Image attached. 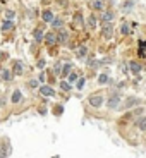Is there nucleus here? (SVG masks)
<instances>
[{"mask_svg":"<svg viewBox=\"0 0 146 158\" xmlns=\"http://www.w3.org/2000/svg\"><path fill=\"white\" fill-rule=\"evenodd\" d=\"M102 103H103V96L102 95H93L90 98V105H91V107H100Z\"/></svg>","mask_w":146,"mask_h":158,"instance_id":"1","label":"nucleus"},{"mask_svg":"<svg viewBox=\"0 0 146 158\" xmlns=\"http://www.w3.org/2000/svg\"><path fill=\"white\" fill-rule=\"evenodd\" d=\"M40 93H41L43 96H53V95H55V91H53V88H52V86H41V88H40Z\"/></svg>","mask_w":146,"mask_h":158,"instance_id":"2","label":"nucleus"},{"mask_svg":"<svg viewBox=\"0 0 146 158\" xmlns=\"http://www.w3.org/2000/svg\"><path fill=\"white\" fill-rule=\"evenodd\" d=\"M112 26L110 24H105V26H103V31H102V35H103V38H107V40H110L112 38Z\"/></svg>","mask_w":146,"mask_h":158,"instance_id":"3","label":"nucleus"},{"mask_svg":"<svg viewBox=\"0 0 146 158\" xmlns=\"http://www.w3.org/2000/svg\"><path fill=\"white\" fill-rule=\"evenodd\" d=\"M45 41H47V45H55L57 43V35L55 33H48V35L45 36Z\"/></svg>","mask_w":146,"mask_h":158,"instance_id":"4","label":"nucleus"},{"mask_svg":"<svg viewBox=\"0 0 146 158\" xmlns=\"http://www.w3.org/2000/svg\"><path fill=\"white\" fill-rule=\"evenodd\" d=\"M43 21H45V23H53L55 17H53V14H52L50 10H45L43 12Z\"/></svg>","mask_w":146,"mask_h":158,"instance_id":"5","label":"nucleus"},{"mask_svg":"<svg viewBox=\"0 0 146 158\" xmlns=\"http://www.w3.org/2000/svg\"><path fill=\"white\" fill-rule=\"evenodd\" d=\"M129 67H131V71L134 72V74H138V72H141V65H139L138 62H131V64H129Z\"/></svg>","mask_w":146,"mask_h":158,"instance_id":"6","label":"nucleus"},{"mask_svg":"<svg viewBox=\"0 0 146 158\" xmlns=\"http://www.w3.org/2000/svg\"><path fill=\"white\" fill-rule=\"evenodd\" d=\"M23 71H24V65L21 62L14 64V72H16V74H23Z\"/></svg>","mask_w":146,"mask_h":158,"instance_id":"7","label":"nucleus"},{"mask_svg":"<svg viewBox=\"0 0 146 158\" xmlns=\"http://www.w3.org/2000/svg\"><path fill=\"white\" fill-rule=\"evenodd\" d=\"M21 96H23V95H21V91L16 89V91H14V95H12V103H19L21 102Z\"/></svg>","mask_w":146,"mask_h":158,"instance_id":"8","label":"nucleus"},{"mask_svg":"<svg viewBox=\"0 0 146 158\" xmlns=\"http://www.w3.org/2000/svg\"><path fill=\"white\" fill-rule=\"evenodd\" d=\"M119 105V96H112L110 100H108V107L110 108H115Z\"/></svg>","mask_w":146,"mask_h":158,"instance_id":"9","label":"nucleus"},{"mask_svg":"<svg viewBox=\"0 0 146 158\" xmlns=\"http://www.w3.org/2000/svg\"><path fill=\"white\" fill-rule=\"evenodd\" d=\"M65 40H67V33L65 31H60L59 35H57V41H59V43H64Z\"/></svg>","mask_w":146,"mask_h":158,"instance_id":"10","label":"nucleus"},{"mask_svg":"<svg viewBox=\"0 0 146 158\" xmlns=\"http://www.w3.org/2000/svg\"><path fill=\"white\" fill-rule=\"evenodd\" d=\"M138 126H139V129L141 131H146V117H141L138 120Z\"/></svg>","mask_w":146,"mask_h":158,"instance_id":"11","label":"nucleus"},{"mask_svg":"<svg viewBox=\"0 0 146 158\" xmlns=\"http://www.w3.org/2000/svg\"><path fill=\"white\" fill-rule=\"evenodd\" d=\"M2 79H5V81H10V79H12V72H10V71H2Z\"/></svg>","mask_w":146,"mask_h":158,"instance_id":"12","label":"nucleus"},{"mask_svg":"<svg viewBox=\"0 0 146 158\" xmlns=\"http://www.w3.org/2000/svg\"><path fill=\"white\" fill-rule=\"evenodd\" d=\"M12 28H14V24H12L10 21H5L4 26H2V29H5V31H9V29H12Z\"/></svg>","mask_w":146,"mask_h":158,"instance_id":"13","label":"nucleus"},{"mask_svg":"<svg viewBox=\"0 0 146 158\" xmlns=\"http://www.w3.org/2000/svg\"><path fill=\"white\" fill-rule=\"evenodd\" d=\"M86 47H79L77 48V57H84V55H86Z\"/></svg>","mask_w":146,"mask_h":158,"instance_id":"14","label":"nucleus"},{"mask_svg":"<svg viewBox=\"0 0 146 158\" xmlns=\"http://www.w3.org/2000/svg\"><path fill=\"white\" fill-rule=\"evenodd\" d=\"M112 19H114V14H112V12H105V14H103V21L108 23V21H112Z\"/></svg>","mask_w":146,"mask_h":158,"instance_id":"15","label":"nucleus"},{"mask_svg":"<svg viewBox=\"0 0 146 158\" xmlns=\"http://www.w3.org/2000/svg\"><path fill=\"white\" fill-rule=\"evenodd\" d=\"M35 38H36V41H40V40L43 38V33H41V29H36V31H35Z\"/></svg>","mask_w":146,"mask_h":158,"instance_id":"16","label":"nucleus"},{"mask_svg":"<svg viewBox=\"0 0 146 158\" xmlns=\"http://www.w3.org/2000/svg\"><path fill=\"white\" fill-rule=\"evenodd\" d=\"M88 24H90L91 28H95V26H96V19H95V17H93V16H91L90 19H88Z\"/></svg>","mask_w":146,"mask_h":158,"instance_id":"17","label":"nucleus"},{"mask_svg":"<svg viewBox=\"0 0 146 158\" xmlns=\"http://www.w3.org/2000/svg\"><path fill=\"white\" fill-rule=\"evenodd\" d=\"M131 29H129V24H124L122 26V35H129Z\"/></svg>","mask_w":146,"mask_h":158,"instance_id":"18","label":"nucleus"},{"mask_svg":"<svg viewBox=\"0 0 146 158\" xmlns=\"http://www.w3.org/2000/svg\"><path fill=\"white\" fill-rule=\"evenodd\" d=\"M90 5H91L93 9H102V7H103L102 2H93V4H90Z\"/></svg>","mask_w":146,"mask_h":158,"instance_id":"19","label":"nucleus"},{"mask_svg":"<svg viewBox=\"0 0 146 158\" xmlns=\"http://www.w3.org/2000/svg\"><path fill=\"white\" fill-rule=\"evenodd\" d=\"M60 86H62V89H64V91H69V89H71V86H69V83H62Z\"/></svg>","mask_w":146,"mask_h":158,"instance_id":"20","label":"nucleus"},{"mask_svg":"<svg viewBox=\"0 0 146 158\" xmlns=\"http://www.w3.org/2000/svg\"><path fill=\"white\" fill-rule=\"evenodd\" d=\"M144 48H146V41H139V50L144 52Z\"/></svg>","mask_w":146,"mask_h":158,"instance_id":"21","label":"nucleus"},{"mask_svg":"<svg viewBox=\"0 0 146 158\" xmlns=\"http://www.w3.org/2000/svg\"><path fill=\"white\" fill-rule=\"evenodd\" d=\"M107 81H108V77H107V76H100V83H107Z\"/></svg>","mask_w":146,"mask_h":158,"instance_id":"22","label":"nucleus"},{"mask_svg":"<svg viewBox=\"0 0 146 158\" xmlns=\"http://www.w3.org/2000/svg\"><path fill=\"white\" fill-rule=\"evenodd\" d=\"M83 86H84V79H79V83H77V89H81Z\"/></svg>","mask_w":146,"mask_h":158,"instance_id":"23","label":"nucleus"},{"mask_svg":"<svg viewBox=\"0 0 146 158\" xmlns=\"http://www.w3.org/2000/svg\"><path fill=\"white\" fill-rule=\"evenodd\" d=\"M136 103H138V100H129V102H127V107H131V105H136Z\"/></svg>","mask_w":146,"mask_h":158,"instance_id":"24","label":"nucleus"},{"mask_svg":"<svg viewBox=\"0 0 146 158\" xmlns=\"http://www.w3.org/2000/svg\"><path fill=\"white\" fill-rule=\"evenodd\" d=\"M53 24L59 28V26H62V21H60V19H55V21H53Z\"/></svg>","mask_w":146,"mask_h":158,"instance_id":"25","label":"nucleus"},{"mask_svg":"<svg viewBox=\"0 0 146 158\" xmlns=\"http://www.w3.org/2000/svg\"><path fill=\"white\" fill-rule=\"evenodd\" d=\"M69 79H71V81H76V79H77V74H76V72H72L71 77H69Z\"/></svg>","mask_w":146,"mask_h":158,"instance_id":"26","label":"nucleus"},{"mask_svg":"<svg viewBox=\"0 0 146 158\" xmlns=\"http://www.w3.org/2000/svg\"><path fill=\"white\" fill-rule=\"evenodd\" d=\"M69 69H71V65H65V67H64V76H65V74H67V72H69Z\"/></svg>","mask_w":146,"mask_h":158,"instance_id":"27","label":"nucleus"},{"mask_svg":"<svg viewBox=\"0 0 146 158\" xmlns=\"http://www.w3.org/2000/svg\"><path fill=\"white\" fill-rule=\"evenodd\" d=\"M131 7H132V2H131V0H127V4H126V9H127V10H129Z\"/></svg>","mask_w":146,"mask_h":158,"instance_id":"28","label":"nucleus"},{"mask_svg":"<svg viewBox=\"0 0 146 158\" xmlns=\"http://www.w3.org/2000/svg\"><path fill=\"white\" fill-rule=\"evenodd\" d=\"M12 17H14V12L9 10V12H7V19H12Z\"/></svg>","mask_w":146,"mask_h":158,"instance_id":"29","label":"nucleus"}]
</instances>
